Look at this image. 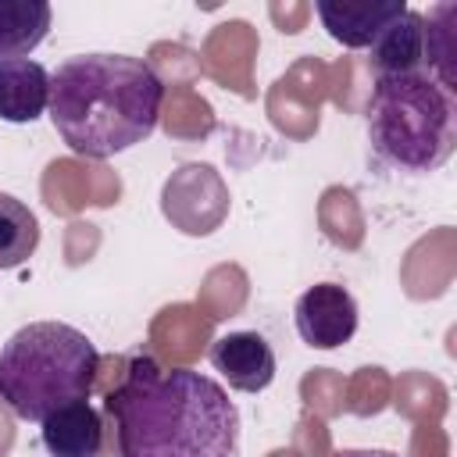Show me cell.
Wrapping results in <instances>:
<instances>
[{
    "instance_id": "7c38bea8",
    "label": "cell",
    "mask_w": 457,
    "mask_h": 457,
    "mask_svg": "<svg viewBox=\"0 0 457 457\" xmlns=\"http://www.w3.org/2000/svg\"><path fill=\"white\" fill-rule=\"evenodd\" d=\"M54 11L46 0H0V61L29 57L50 32Z\"/></svg>"
},
{
    "instance_id": "9c48e42d",
    "label": "cell",
    "mask_w": 457,
    "mask_h": 457,
    "mask_svg": "<svg viewBox=\"0 0 457 457\" xmlns=\"http://www.w3.org/2000/svg\"><path fill=\"white\" fill-rule=\"evenodd\" d=\"M50 107V71L32 57L0 61V118L29 125Z\"/></svg>"
},
{
    "instance_id": "ba28073f",
    "label": "cell",
    "mask_w": 457,
    "mask_h": 457,
    "mask_svg": "<svg viewBox=\"0 0 457 457\" xmlns=\"http://www.w3.org/2000/svg\"><path fill=\"white\" fill-rule=\"evenodd\" d=\"M403 11V0H318V18L325 32L350 50H371V43Z\"/></svg>"
},
{
    "instance_id": "5b68a950",
    "label": "cell",
    "mask_w": 457,
    "mask_h": 457,
    "mask_svg": "<svg viewBox=\"0 0 457 457\" xmlns=\"http://www.w3.org/2000/svg\"><path fill=\"white\" fill-rule=\"evenodd\" d=\"M221 193L228 189L211 164H182L161 189V211L179 232L207 236L228 214V196L225 200H204V196H221Z\"/></svg>"
},
{
    "instance_id": "5bb4252c",
    "label": "cell",
    "mask_w": 457,
    "mask_h": 457,
    "mask_svg": "<svg viewBox=\"0 0 457 457\" xmlns=\"http://www.w3.org/2000/svg\"><path fill=\"white\" fill-rule=\"evenodd\" d=\"M39 246L36 214L11 193H0V271L25 264Z\"/></svg>"
},
{
    "instance_id": "7a4b0ae2",
    "label": "cell",
    "mask_w": 457,
    "mask_h": 457,
    "mask_svg": "<svg viewBox=\"0 0 457 457\" xmlns=\"http://www.w3.org/2000/svg\"><path fill=\"white\" fill-rule=\"evenodd\" d=\"M164 82L132 54H75L50 75V125L79 157H114L154 136Z\"/></svg>"
},
{
    "instance_id": "30bf717a",
    "label": "cell",
    "mask_w": 457,
    "mask_h": 457,
    "mask_svg": "<svg viewBox=\"0 0 457 457\" xmlns=\"http://www.w3.org/2000/svg\"><path fill=\"white\" fill-rule=\"evenodd\" d=\"M39 443L50 457H96L104 446V421L89 400H75L39 421Z\"/></svg>"
},
{
    "instance_id": "9a60e30c",
    "label": "cell",
    "mask_w": 457,
    "mask_h": 457,
    "mask_svg": "<svg viewBox=\"0 0 457 457\" xmlns=\"http://www.w3.org/2000/svg\"><path fill=\"white\" fill-rule=\"evenodd\" d=\"M332 457H400L393 450H336Z\"/></svg>"
},
{
    "instance_id": "8992f818",
    "label": "cell",
    "mask_w": 457,
    "mask_h": 457,
    "mask_svg": "<svg viewBox=\"0 0 457 457\" xmlns=\"http://www.w3.org/2000/svg\"><path fill=\"white\" fill-rule=\"evenodd\" d=\"M296 332L314 350H336L357 332V300L339 282H318L300 293L293 307Z\"/></svg>"
},
{
    "instance_id": "8fae6325",
    "label": "cell",
    "mask_w": 457,
    "mask_h": 457,
    "mask_svg": "<svg viewBox=\"0 0 457 457\" xmlns=\"http://www.w3.org/2000/svg\"><path fill=\"white\" fill-rule=\"evenodd\" d=\"M371 71H375V79L425 71V14L407 7L371 43Z\"/></svg>"
},
{
    "instance_id": "52a82bcc",
    "label": "cell",
    "mask_w": 457,
    "mask_h": 457,
    "mask_svg": "<svg viewBox=\"0 0 457 457\" xmlns=\"http://www.w3.org/2000/svg\"><path fill=\"white\" fill-rule=\"evenodd\" d=\"M211 368L239 393H264L275 382V350L261 332H225L211 343Z\"/></svg>"
},
{
    "instance_id": "6da1fadb",
    "label": "cell",
    "mask_w": 457,
    "mask_h": 457,
    "mask_svg": "<svg viewBox=\"0 0 457 457\" xmlns=\"http://www.w3.org/2000/svg\"><path fill=\"white\" fill-rule=\"evenodd\" d=\"M118 457H239V411L193 368L132 357L104 400Z\"/></svg>"
},
{
    "instance_id": "3957f363",
    "label": "cell",
    "mask_w": 457,
    "mask_h": 457,
    "mask_svg": "<svg viewBox=\"0 0 457 457\" xmlns=\"http://www.w3.org/2000/svg\"><path fill=\"white\" fill-rule=\"evenodd\" d=\"M100 353L86 332L64 321H29L0 346V400L21 421H43L57 407L89 400Z\"/></svg>"
},
{
    "instance_id": "277c9868",
    "label": "cell",
    "mask_w": 457,
    "mask_h": 457,
    "mask_svg": "<svg viewBox=\"0 0 457 457\" xmlns=\"http://www.w3.org/2000/svg\"><path fill=\"white\" fill-rule=\"evenodd\" d=\"M364 118L375 154L400 171H436L457 146V93L425 71L375 79Z\"/></svg>"
},
{
    "instance_id": "4fadbf2b",
    "label": "cell",
    "mask_w": 457,
    "mask_h": 457,
    "mask_svg": "<svg viewBox=\"0 0 457 457\" xmlns=\"http://www.w3.org/2000/svg\"><path fill=\"white\" fill-rule=\"evenodd\" d=\"M425 75L457 93V4H436L425 18Z\"/></svg>"
}]
</instances>
